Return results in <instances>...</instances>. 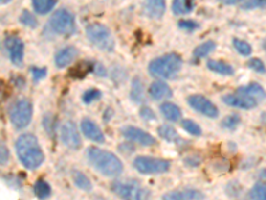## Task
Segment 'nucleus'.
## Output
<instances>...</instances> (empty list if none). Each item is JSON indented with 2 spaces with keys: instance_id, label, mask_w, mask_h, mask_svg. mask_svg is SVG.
Listing matches in <instances>:
<instances>
[{
  "instance_id": "f257e3e1",
  "label": "nucleus",
  "mask_w": 266,
  "mask_h": 200,
  "mask_svg": "<svg viewBox=\"0 0 266 200\" xmlns=\"http://www.w3.org/2000/svg\"><path fill=\"white\" fill-rule=\"evenodd\" d=\"M15 148H16V153H18L19 160L27 170H36L43 164V150L39 144L38 138L32 133L20 135L15 143Z\"/></svg>"
},
{
  "instance_id": "f03ea898",
  "label": "nucleus",
  "mask_w": 266,
  "mask_h": 200,
  "mask_svg": "<svg viewBox=\"0 0 266 200\" xmlns=\"http://www.w3.org/2000/svg\"><path fill=\"white\" fill-rule=\"evenodd\" d=\"M88 162L96 171L107 177L120 176L124 171V166L114 153L97 147H89L87 151Z\"/></svg>"
},
{
  "instance_id": "7ed1b4c3",
  "label": "nucleus",
  "mask_w": 266,
  "mask_h": 200,
  "mask_svg": "<svg viewBox=\"0 0 266 200\" xmlns=\"http://www.w3.org/2000/svg\"><path fill=\"white\" fill-rule=\"evenodd\" d=\"M182 67V59L178 53H166L164 56L156 57L149 63V74L153 76L171 79L176 76Z\"/></svg>"
},
{
  "instance_id": "20e7f679",
  "label": "nucleus",
  "mask_w": 266,
  "mask_h": 200,
  "mask_svg": "<svg viewBox=\"0 0 266 200\" xmlns=\"http://www.w3.org/2000/svg\"><path fill=\"white\" fill-rule=\"evenodd\" d=\"M87 38L95 47L103 51H112L114 48V39L110 28L101 23L89 24L86 29Z\"/></svg>"
},
{
  "instance_id": "39448f33",
  "label": "nucleus",
  "mask_w": 266,
  "mask_h": 200,
  "mask_svg": "<svg viewBox=\"0 0 266 200\" xmlns=\"http://www.w3.org/2000/svg\"><path fill=\"white\" fill-rule=\"evenodd\" d=\"M116 196L123 200H149L151 192L133 181H114L111 186Z\"/></svg>"
},
{
  "instance_id": "423d86ee",
  "label": "nucleus",
  "mask_w": 266,
  "mask_h": 200,
  "mask_svg": "<svg viewBox=\"0 0 266 200\" xmlns=\"http://www.w3.org/2000/svg\"><path fill=\"white\" fill-rule=\"evenodd\" d=\"M48 28L56 35H71L76 29L75 16L66 8L57 10L48 22Z\"/></svg>"
},
{
  "instance_id": "0eeeda50",
  "label": "nucleus",
  "mask_w": 266,
  "mask_h": 200,
  "mask_svg": "<svg viewBox=\"0 0 266 200\" xmlns=\"http://www.w3.org/2000/svg\"><path fill=\"white\" fill-rule=\"evenodd\" d=\"M32 104L27 99H19L10 107V120L16 129L28 127L32 120Z\"/></svg>"
},
{
  "instance_id": "6e6552de",
  "label": "nucleus",
  "mask_w": 266,
  "mask_h": 200,
  "mask_svg": "<svg viewBox=\"0 0 266 200\" xmlns=\"http://www.w3.org/2000/svg\"><path fill=\"white\" fill-rule=\"evenodd\" d=\"M133 167L144 175H160L169 171L171 162L153 156H137L133 160Z\"/></svg>"
},
{
  "instance_id": "1a4fd4ad",
  "label": "nucleus",
  "mask_w": 266,
  "mask_h": 200,
  "mask_svg": "<svg viewBox=\"0 0 266 200\" xmlns=\"http://www.w3.org/2000/svg\"><path fill=\"white\" fill-rule=\"evenodd\" d=\"M188 103L195 111L208 116L210 119H216L219 116V108L202 95H192L188 98Z\"/></svg>"
},
{
  "instance_id": "9d476101",
  "label": "nucleus",
  "mask_w": 266,
  "mask_h": 200,
  "mask_svg": "<svg viewBox=\"0 0 266 200\" xmlns=\"http://www.w3.org/2000/svg\"><path fill=\"white\" fill-rule=\"evenodd\" d=\"M60 139L66 147L71 150H79L81 147V138L77 125L73 122H66L60 129Z\"/></svg>"
},
{
  "instance_id": "9b49d317",
  "label": "nucleus",
  "mask_w": 266,
  "mask_h": 200,
  "mask_svg": "<svg viewBox=\"0 0 266 200\" xmlns=\"http://www.w3.org/2000/svg\"><path fill=\"white\" fill-rule=\"evenodd\" d=\"M121 133H123V136L127 140L132 142V143L140 144V146L149 147V146L156 144V140H155V138H153L151 133L145 132V131L137 128V127H132V125L124 127L121 129Z\"/></svg>"
},
{
  "instance_id": "f8f14e48",
  "label": "nucleus",
  "mask_w": 266,
  "mask_h": 200,
  "mask_svg": "<svg viewBox=\"0 0 266 200\" xmlns=\"http://www.w3.org/2000/svg\"><path fill=\"white\" fill-rule=\"evenodd\" d=\"M5 48L10 53L11 62L14 63L15 66L22 67L24 59V43L23 40L19 36L11 35L5 39Z\"/></svg>"
},
{
  "instance_id": "ddd939ff",
  "label": "nucleus",
  "mask_w": 266,
  "mask_h": 200,
  "mask_svg": "<svg viewBox=\"0 0 266 200\" xmlns=\"http://www.w3.org/2000/svg\"><path fill=\"white\" fill-rule=\"evenodd\" d=\"M222 101L225 104L232 105V107H237L241 110H252L254 107L258 105V101L249 96L241 95V94H230V95H223Z\"/></svg>"
},
{
  "instance_id": "4468645a",
  "label": "nucleus",
  "mask_w": 266,
  "mask_h": 200,
  "mask_svg": "<svg viewBox=\"0 0 266 200\" xmlns=\"http://www.w3.org/2000/svg\"><path fill=\"white\" fill-rule=\"evenodd\" d=\"M80 128L83 133L92 142H96V143H104L105 142L104 133H103V131L100 129L99 125L93 120L83 119L80 124Z\"/></svg>"
},
{
  "instance_id": "2eb2a0df",
  "label": "nucleus",
  "mask_w": 266,
  "mask_h": 200,
  "mask_svg": "<svg viewBox=\"0 0 266 200\" xmlns=\"http://www.w3.org/2000/svg\"><path fill=\"white\" fill-rule=\"evenodd\" d=\"M204 199L202 192L195 188H184L168 192L162 196V200H201Z\"/></svg>"
},
{
  "instance_id": "dca6fc26",
  "label": "nucleus",
  "mask_w": 266,
  "mask_h": 200,
  "mask_svg": "<svg viewBox=\"0 0 266 200\" xmlns=\"http://www.w3.org/2000/svg\"><path fill=\"white\" fill-rule=\"evenodd\" d=\"M79 55V51L73 46H68V47H64L62 50H59L55 55V63H56V67L59 68H64V67L69 66L76 56Z\"/></svg>"
},
{
  "instance_id": "f3484780",
  "label": "nucleus",
  "mask_w": 266,
  "mask_h": 200,
  "mask_svg": "<svg viewBox=\"0 0 266 200\" xmlns=\"http://www.w3.org/2000/svg\"><path fill=\"white\" fill-rule=\"evenodd\" d=\"M149 95L153 100H162L169 99L173 95L171 87L166 84L165 81L156 80L153 81L151 87H149Z\"/></svg>"
},
{
  "instance_id": "a211bd4d",
  "label": "nucleus",
  "mask_w": 266,
  "mask_h": 200,
  "mask_svg": "<svg viewBox=\"0 0 266 200\" xmlns=\"http://www.w3.org/2000/svg\"><path fill=\"white\" fill-rule=\"evenodd\" d=\"M237 94L249 96V98H252V99L257 100L258 103L262 101V100H265L266 98V91L264 90L261 84H258V83H249L246 86L240 87L237 90Z\"/></svg>"
},
{
  "instance_id": "6ab92c4d",
  "label": "nucleus",
  "mask_w": 266,
  "mask_h": 200,
  "mask_svg": "<svg viewBox=\"0 0 266 200\" xmlns=\"http://www.w3.org/2000/svg\"><path fill=\"white\" fill-rule=\"evenodd\" d=\"M206 66L209 68L210 71L216 72V74H220V75H225V76H232L234 74V68H233L229 63L223 62V60H214V59H210L206 63Z\"/></svg>"
},
{
  "instance_id": "aec40b11",
  "label": "nucleus",
  "mask_w": 266,
  "mask_h": 200,
  "mask_svg": "<svg viewBox=\"0 0 266 200\" xmlns=\"http://www.w3.org/2000/svg\"><path fill=\"white\" fill-rule=\"evenodd\" d=\"M160 111L164 115V118L169 122H178L181 119V110L178 105L173 104L171 101H165L160 105Z\"/></svg>"
},
{
  "instance_id": "412c9836",
  "label": "nucleus",
  "mask_w": 266,
  "mask_h": 200,
  "mask_svg": "<svg viewBox=\"0 0 266 200\" xmlns=\"http://www.w3.org/2000/svg\"><path fill=\"white\" fill-rule=\"evenodd\" d=\"M166 5L164 1L161 0H156V1H148L144 4V11L148 16L151 18H155V19H158L161 18L164 12H165Z\"/></svg>"
},
{
  "instance_id": "4be33fe9",
  "label": "nucleus",
  "mask_w": 266,
  "mask_h": 200,
  "mask_svg": "<svg viewBox=\"0 0 266 200\" xmlns=\"http://www.w3.org/2000/svg\"><path fill=\"white\" fill-rule=\"evenodd\" d=\"M72 179H73V183L76 184V187H79L80 190L84 191H90L92 190V181L86 174L83 171H73L72 172Z\"/></svg>"
},
{
  "instance_id": "5701e85b",
  "label": "nucleus",
  "mask_w": 266,
  "mask_h": 200,
  "mask_svg": "<svg viewBox=\"0 0 266 200\" xmlns=\"http://www.w3.org/2000/svg\"><path fill=\"white\" fill-rule=\"evenodd\" d=\"M55 5H56V1H53V0H35V1H32L33 10L39 15H45L51 12L55 8Z\"/></svg>"
},
{
  "instance_id": "b1692460",
  "label": "nucleus",
  "mask_w": 266,
  "mask_h": 200,
  "mask_svg": "<svg viewBox=\"0 0 266 200\" xmlns=\"http://www.w3.org/2000/svg\"><path fill=\"white\" fill-rule=\"evenodd\" d=\"M131 98L134 103H141L144 100V86L143 81L138 77H134L132 81V88H131Z\"/></svg>"
},
{
  "instance_id": "393cba45",
  "label": "nucleus",
  "mask_w": 266,
  "mask_h": 200,
  "mask_svg": "<svg viewBox=\"0 0 266 200\" xmlns=\"http://www.w3.org/2000/svg\"><path fill=\"white\" fill-rule=\"evenodd\" d=\"M33 192H35V195L38 196L39 199H47L48 196L51 195V186L43 179H39V180L35 181Z\"/></svg>"
},
{
  "instance_id": "a878e982",
  "label": "nucleus",
  "mask_w": 266,
  "mask_h": 200,
  "mask_svg": "<svg viewBox=\"0 0 266 200\" xmlns=\"http://www.w3.org/2000/svg\"><path fill=\"white\" fill-rule=\"evenodd\" d=\"M195 8V3L193 1H184V0H178V1H173L172 4V11L176 15H185L192 12Z\"/></svg>"
},
{
  "instance_id": "bb28decb",
  "label": "nucleus",
  "mask_w": 266,
  "mask_h": 200,
  "mask_svg": "<svg viewBox=\"0 0 266 200\" xmlns=\"http://www.w3.org/2000/svg\"><path fill=\"white\" fill-rule=\"evenodd\" d=\"M157 132L162 139H165L168 142H177V139H178V133H177L176 128L172 127V125H168V124L160 125Z\"/></svg>"
},
{
  "instance_id": "cd10ccee",
  "label": "nucleus",
  "mask_w": 266,
  "mask_h": 200,
  "mask_svg": "<svg viewBox=\"0 0 266 200\" xmlns=\"http://www.w3.org/2000/svg\"><path fill=\"white\" fill-rule=\"evenodd\" d=\"M214 50H216V43H214L213 40H208V42L200 44L199 47L195 48L193 56L197 57V59H200V57H205L206 55H209L210 52H213Z\"/></svg>"
},
{
  "instance_id": "c85d7f7f",
  "label": "nucleus",
  "mask_w": 266,
  "mask_h": 200,
  "mask_svg": "<svg viewBox=\"0 0 266 200\" xmlns=\"http://www.w3.org/2000/svg\"><path fill=\"white\" fill-rule=\"evenodd\" d=\"M92 68L93 67H92L89 62H81L77 66L73 67L69 74L72 75V77H84L92 71Z\"/></svg>"
},
{
  "instance_id": "c756f323",
  "label": "nucleus",
  "mask_w": 266,
  "mask_h": 200,
  "mask_svg": "<svg viewBox=\"0 0 266 200\" xmlns=\"http://www.w3.org/2000/svg\"><path fill=\"white\" fill-rule=\"evenodd\" d=\"M250 199L252 200H266V183L258 181L250 190Z\"/></svg>"
},
{
  "instance_id": "7c9ffc66",
  "label": "nucleus",
  "mask_w": 266,
  "mask_h": 200,
  "mask_svg": "<svg viewBox=\"0 0 266 200\" xmlns=\"http://www.w3.org/2000/svg\"><path fill=\"white\" fill-rule=\"evenodd\" d=\"M233 46L236 48V51L238 53H241L243 56H250L252 55V46L247 43V42H245V40H243V39H233Z\"/></svg>"
},
{
  "instance_id": "2f4dec72",
  "label": "nucleus",
  "mask_w": 266,
  "mask_h": 200,
  "mask_svg": "<svg viewBox=\"0 0 266 200\" xmlns=\"http://www.w3.org/2000/svg\"><path fill=\"white\" fill-rule=\"evenodd\" d=\"M240 123H241V118H240L238 115L232 114L228 115V116L221 122V125H222L225 129H236Z\"/></svg>"
},
{
  "instance_id": "473e14b6",
  "label": "nucleus",
  "mask_w": 266,
  "mask_h": 200,
  "mask_svg": "<svg viewBox=\"0 0 266 200\" xmlns=\"http://www.w3.org/2000/svg\"><path fill=\"white\" fill-rule=\"evenodd\" d=\"M20 23L27 25V27H31V28H35L38 25V20H36V16L32 12L25 10L20 15Z\"/></svg>"
},
{
  "instance_id": "72a5a7b5",
  "label": "nucleus",
  "mask_w": 266,
  "mask_h": 200,
  "mask_svg": "<svg viewBox=\"0 0 266 200\" xmlns=\"http://www.w3.org/2000/svg\"><path fill=\"white\" fill-rule=\"evenodd\" d=\"M182 128L185 129L186 132H189L190 135H195V136H200L201 132H202V131H201V127H200L199 124L190 119L182 120Z\"/></svg>"
},
{
  "instance_id": "f704fd0d",
  "label": "nucleus",
  "mask_w": 266,
  "mask_h": 200,
  "mask_svg": "<svg viewBox=\"0 0 266 200\" xmlns=\"http://www.w3.org/2000/svg\"><path fill=\"white\" fill-rule=\"evenodd\" d=\"M101 98V91L96 90V88H90V90H87L84 94H83V101L89 104V103H93L96 100H99Z\"/></svg>"
},
{
  "instance_id": "c9c22d12",
  "label": "nucleus",
  "mask_w": 266,
  "mask_h": 200,
  "mask_svg": "<svg viewBox=\"0 0 266 200\" xmlns=\"http://www.w3.org/2000/svg\"><path fill=\"white\" fill-rule=\"evenodd\" d=\"M247 67L253 70V71L258 72V74H265L266 72V67L265 63L262 62L261 59H258V57H252L249 62H247Z\"/></svg>"
},
{
  "instance_id": "e433bc0d",
  "label": "nucleus",
  "mask_w": 266,
  "mask_h": 200,
  "mask_svg": "<svg viewBox=\"0 0 266 200\" xmlns=\"http://www.w3.org/2000/svg\"><path fill=\"white\" fill-rule=\"evenodd\" d=\"M10 160V151L1 140H0V166H5Z\"/></svg>"
},
{
  "instance_id": "4c0bfd02",
  "label": "nucleus",
  "mask_w": 266,
  "mask_h": 200,
  "mask_svg": "<svg viewBox=\"0 0 266 200\" xmlns=\"http://www.w3.org/2000/svg\"><path fill=\"white\" fill-rule=\"evenodd\" d=\"M31 72H32V76L33 80L39 81L44 79V77L47 76V70L45 68H40V67H33L31 68Z\"/></svg>"
},
{
  "instance_id": "58836bf2",
  "label": "nucleus",
  "mask_w": 266,
  "mask_h": 200,
  "mask_svg": "<svg viewBox=\"0 0 266 200\" xmlns=\"http://www.w3.org/2000/svg\"><path fill=\"white\" fill-rule=\"evenodd\" d=\"M178 27L186 29V31H193V29L199 28V23L195 22V20H180Z\"/></svg>"
},
{
  "instance_id": "ea45409f",
  "label": "nucleus",
  "mask_w": 266,
  "mask_h": 200,
  "mask_svg": "<svg viewBox=\"0 0 266 200\" xmlns=\"http://www.w3.org/2000/svg\"><path fill=\"white\" fill-rule=\"evenodd\" d=\"M140 116H141L144 120H149V122L156 119V115H155V112H153L149 107H143V108L140 110Z\"/></svg>"
}]
</instances>
